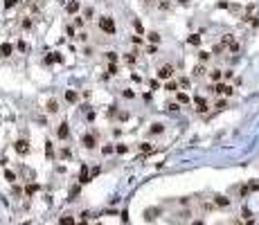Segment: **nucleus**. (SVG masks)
I'll use <instances>...</instances> for the list:
<instances>
[{
    "mask_svg": "<svg viewBox=\"0 0 259 225\" xmlns=\"http://www.w3.org/2000/svg\"><path fill=\"white\" fill-rule=\"evenodd\" d=\"M198 59H200V61H203V63H205V61L210 59V52H198Z\"/></svg>",
    "mask_w": 259,
    "mask_h": 225,
    "instance_id": "31",
    "label": "nucleus"
},
{
    "mask_svg": "<svg viewBox=\"0 0 259 225\" xmlns=\"http://www.w3.org/2000/svg\"><path fill=\"white\" fill-rule=\"evenodd\" d=\"M61 61H63V56H61V54H56V52L50 54V56L45 59V63H61Z\"/></svg>",
    "mask_w": 259,
    "mask_h": 225,
    "instance_id": "11",
    "label": "nucleus"
},
{
    "mask_svg": "<svg viewBox=\"0 0 259 225\" xmlns=\"http://www.w3.org/2000/svg\"><path fill=\"white\" fill-rule=\"evenodd\" d=\"M176 97H178V101H180V104H187V101H189V97L185 95V92H178Z\"/></svg>",
    "mask_w": 259,
    "mask_h": 225,
    "instance_id": "25",
    "label": "nucleus"
},
{
    "mask_svg": "<svg viewBox=\"0 0 259 225\" xmlns=\"http://www.w3.org/2000/svg\"><path fill=\"white\" fill-rule=\"evenodd\" d=\"M149 41L151 43H160V34L158 32H149Z\"/></svg>",
    "mask_w": 259,
    "mask_h": 225,
    "instance_id": "21",
    "label": "nucleus"
},
{
    "mask_svg": "<svg viewBox=\"0 0 259 225\" xmlns=\"http://www.w3.org/2000/svg\"><path fill=\"white\" fill-rule=\"evenodd\" d=\"M171 77H174V68L171 65H162L158 70V79H171Z\"/></svg>",
    "mask_w": 259,
    "mask_h": 225,
    "instance_id": "5",
    "label": "nucleus"
},
{
    "mask_svg": "<svg viewBox=\"0 0 259 225\" xmlns=\"http://www.w3.org/2000/svg\"><path fill=\"white\" fill-rule=\"evenodd\" d=\"M115 151H117V153H126L129 149H126V144H117V146H115Z\"/></svg>",
    "mask_w": 259,
    "mask_h": 225,
    "instance_id": "29",
    "label": "nucleus"
},
{
    "mask_svg": "<svg viewBox=\"0 0 259 225\" xmlns=\"http://www.w3.org/2000/svg\"><path fill=\"white\" fill-rule=\"evenodd\" d=\"M178 2H180V5H187V2H189V0H178Z\"/></svg>",
    "mask_w": 259,
    "mask_h": 225,
    "instance_id": "39",
    "label": "nucleus"
},
{
    "mask_svg": "<svg viewBox=\"0 0 259 225\" xmlns=\"http://www.w3.org/2000/svg\"><path fill=\"white\" fill-rule=\"evenodd\" d=\"M191 74H194V77H203V74H205V68H203V65H196V68L191 70Z\"/></svg>",
    "mask_w": 259,
    "mask_h": 225,
    "instance_id": "16",
    "label": "nucleus"
},
{
    "mask_svg": "<svg viewBox=\"0 0 259 225\" xmlns=\"http://www.w3.org/2000/svg\"><path fill=\"white\" fill-rule=\"evenodd\" d=\"M149 86H151V90H156V88H158V86H160V83H158V79H153V81H151V83H149Z\"/></svg>",
    "mask_w": 259,
    "mask_h": 225,
    "instance_id": "35",
    "label": "nucleus"
},
{
    "mask_svg": "<svg viewBox=\"0 0 259 225\" xmlns=\"http://www.w3.org/2000/svg\"><path fill=\"white\" fill-rule=\"evenodd\" d=\"M70 155H72V151H70L68 146H65V149H61V153H59V158H61V160H65V158H70Z\"/></svg>",
    "mask_w": 259,
    "mask_h": 225,
    "instance_id": "20",
    "label": "nucleus"
},
{
    "mask_svg": "<svg viewBox=\"0 0 259 225\" xmlns=\"http://www.w3.org/2000/svg\"><path fill=\"white\" fill-rule=\"evenodd\" d=\"M108 74H117V65H115V63L108 65Z\"/></svg>",
    "mask_w": 259,
    "mask_h": 225,
    "instance_id": "33",
    "label": "nucleus"
},
{
    "mask_svg": "<svg viewBox=\"0 0 259 225\" xmlns=\"http://www.w3.org/2000/svg\"><path fill=\"white\" fill-rule=\"evenodd\" d=\"M124 59H126V63H133V61H135V54H133V52H129L126 56H124Z\"/></svg>",
    "mask_w": 259,
    "mask_h": 225,
    "instance_id": "32",
    "label": "nucleus"
},
{
    "mask_svg": "<svg viewBox=\"0 0 259 225\" xmlns=\"http://www.w3.org/2000/svg\"><path fill=\"white\" fill-rule=\"evenodd\" d=\"M45 153H47V158L54 155V146H52V142H45Z\"/></svg>",
    "mask_w": 259,
    "mask_h": 225,
    "instance_id": "24",
    "label": "nucleus"
},
{
    "mask_svg": "<svg viewBox=\"0 0 259 225\" xmlns=\"http://www.w3.org/2000/svg\"><path fill=\"white\" fill-rule=\"evenodd\" d=\"M99 30L106 32V34H115V21L111 16H101L99 18Z\"/></svg>",
    "mask_w": 259,
    "mask_h": 225,
    "instance_id": "1",
    "label": "nucleus"
},
{
    "mask_svg": "<svg viewBox=\"0 0 259 225\" xmlns=\"http://www.w3.org/2000/svg\"><path fill=\"white\" fill-rule=\"evenodd\" d=\"M23 27H25V30H30V27H32V21H30V18H25V21H23Z\"/></svg>",
    "mask_w": 259,
    "mask_h": 225,
    "instance_id": "34",
    "label": "nucleus"
},
{
    "mask_svg": "<svg viewBox=\"0 0 259 225\" xmlns=\"http://www.w3.org/2000/svg\"><path fill=\"white\" fill-rule=\"evenodd\" d=\"M5 178H7L9 182H14V180H16V173H14V171H9V169H7V171H5Z\"/></svg>",
    "mask_w": 259,
    "mask_h": 225,
    "instance_id": "26",
    "label": "nucleus"
},
{
    "mask_svg": "<svg viewBox=\"0 0 259 225\" xmlns=\"http://www.w3.org/2000/svg\"><path fill=\"white\" fill-rule=\"evenodd\" d=\"M16 2H18V0H7V2H5V7H7V9H9V7H14V5H16Z\"/></svg>",
    "mask_w": 259,
    "mask_h": 225,
    "instance_id": "36",
    "label": "nucleus"
},
{
    "mask_svg": "<svg viewBox=\"0 0 259 225\" xmlns=\"http://www.w3.org/2000/svg\"><path fill=\"white\" fill-rule=\"evenodd\" d=\"M144 2H153V0H144Z\"/></svg>",
    "mask_w": 259,
    "mask_h": 225,
    "instance_id": "41",
    "label": "nucleus"
},
{
    "mask_svg": "<svg viewBox=\"0 0 259 225\" xmlns=\"http://www.w3.org/2000/svg\"><path fill=\"white\" fill-rule=\"evenodd\" d=\"M81 146L88 149V151H92V149L97 146V137H95L92 133H83V135H81Z\"/></svg>",
    "mask_w": 259,
    "mask_h": 225,
    "instance_id": "2",
    "label": "nucleus"
},
{
    "mask_svg": "<svg viewBox=\"0 0 259 225\" xmlns=\"http://www.w3.org/2000/svg\"><path fill=\"white\" fill-rule=\"evenodd\" d=\"M65 34H68V36H72V34H74V30H72L70 25H65Z\"/></svg>",
    "mask_w": 259,
    "mask_h": 225,
    "instance_id": "37",
    "label": "nucleus"
},
{
    "mask_svg": "<svg viewBox=\"0 0 259 225\" xmlns=\"http://www.w3.org/2000/svg\"><path fill=\"white\" fill-rule=\"evenodd\" d=\"M12 52H14V45L12 43H2V45H0V56H2V59L12 56Z\"/></svg>",
    "mask_w": 259,
    "mask_h": 225,
    "instance_id": "6",
    "label": "nucleus"
},
{
    "mask_svg": "<svg viewBox=\"0 0 259 225\" xmlns=\"http://www.w3.org/2000/svg\"><path fill=\"white\" fill-rule=\"evenodd\" d=\"M56 135H59V140H68V137H70V126H68V122H61V124H59Z\"/></svg>",
    "mask_w": 259,
    "mask_h": 225,
    "instance_id": "4",
    "label": "nucleus"
},
{
    "mask_svg": "<svg viewBox=\"0 0 259 225\" xmlns=\"http://www.w3.org/2000/svg\"><path fill=\"white\" fill-rule=\"evenodd\" d=\"M90 180V173H88V167H81V173H79V182L81 185H86Z\"/></svg>",
    "mask_w": 259,
    "mask_h": 225,
    "instance_id": "8",
    "label": "nucleus"
},
{
    "mask_svg": "<svg viewBox=\"0 0 259 225\" xmlns=\"http://www.w3.org/2000/svg\"><path fill=\"white\" fill-rule=\"evenodd\" d=\"M25 191H27V194L32 196L34 191H38V185H27V187H25Z\"/></svg>",
    "mask_w": 259,
    "mask_h": 225,
    "instance_id": "27",
    "label": "nucleus"
},
{
    "mask_svg": "<svg viewBox=\"0 0 259 225\" xmlns=\"http://www.w3.org/2000/svg\"><path fill=\"white\" fill-rule=\"evenodd\" d=\"M156 214H160V209H147L144 212V218L147 221H153V218H156Z\"/></svg>",
    "mask_w": 259,
    "mask_h": 225,
    "instance_id": "15",
    "label": "nucleus"
},
{
    "mask_svg": "<svg viewBox=\"0 0 259 225\" xmlns=\"http://www.w3.org/2000/svg\"><path fill=\"white\" fill-rule=\"evenodd\" d=\"M194 225H203V223H200V221H196V223H194Z\"/></svg>",
    "mask_w": 259,
    "mask_h": 225,
    "instance_id": "40",
    "label": "nucleus"
},
{
    "mask_svg": "<svg viewBox=\"0 0 259 225\" xmlns=\"http://www.w3.org/2000/svg\"><path fill=\"white\" fill-rule=\"evenodd\" d=\"M59 225H74V218H72V216H61Z\"/></svg>",
    "mask_w": 259,
    "mask_h": 225,
    "instance_id": "18",
    "label": "nucleus"
},
{
    "mask_svg": "<svg viewBox=\"0 0 259 225\" xmlns=\"http://www.w3.org/2000/svg\"><path fill=\"white\" fill-rule=\"evenodd\" d=\"M45 110L50 112V115H54V112H59V104H56V99H50V101H47Z\"/></svg>",
    "mask_w": 259,
    "mask_h": 225,
    "instance_id": "7",
    "label": "nucleus"
},
{
    "mask_svg": "<svg viewBox=\"0 0 259 225\" xmlns=\"http://www.w3.org/2000/svg\"><path fill=\"white\" fill-rule=\"evenodd\" d=\"M162 131H165V126H162L160 122H156V124H151V128H149V133H151V135H160Z\"/></svg>",
    "mask_w": 259,
    "mask_h": 225,
    "instance_id": "9",
    "label": "nucleus"
},
{
    "mask_svg": "<svg viewBox=\"0 0 259 225\" xmlns=\"http://www.w3.org/2000/svg\"><path fill=\"white\" fill-rule=\"evenodd\" d=\"M165 90H169V92H176V90H178V83H176V81H167Z\"/></svg>",
    "mask_w": 259,
    "mask_h": 225,
    "instance_id": "19",
    "label": "nucleus"
},
{
    "mask_svg": "<svg viewBox=\"0 0 259 225\" xmlns=\"http://www.w3.org/2000/svg\"><path fill=\"white\" fill-rule=\"evenodd\" d=\"M221 77H223V72H221V70H212V72H210V79H212V81H219Z\"/></svg>",
    "mask_w": 259,
    "mask_h": 225,
    "instance_id": "17",
    "label": "nucleus"
},
{
    "mask_svg": "<svg viewBox=\"0 0 259 225\" xmlns=\"http://www.w3.org/2000/svg\"><path fill=\"white\" fill-rule=\"evenodd\" d=\"M214 203L219 205V207H228V205H230V200L225 198V196H216V198H214Z\"/></svg>",
    "mask_w": 259,
    "mask_h": 225,
    "instance_id": "14",
    "label": "nucleus"
},
{
    "mask_svg": "<svg viewBox=\"0 0 259 225\" xmlns=\"http://www.w3.org/2000/svg\"><path fill=\"white\" fill-rule=\"evenodd\" d=\"M140 151H142V153H151V151H153V146H151L149 142H144V144H140Z\"/></svg>",
    "mask_w": 259,
    "mask_h": 225,
    "instance_id": "23",
    "label": "nucleus"
},
{
    "mask_svg": "<svg viewBox=\"0 0 259 225\" xmlns=\"http://www.w3.org/2000/svg\"><path fill=\"white\" fill-rule=\"evenodd\" d=\"M77 99H79V95H77L74 90H65V101H70V104H74Z\"/></svg>",
    "mask_w": 259,
    "mask_h": 225,
    "instance_id": "12",
    "label": "nucleus"
},
{
    "mask_svg": "<svg viewBox=\"0 0 259 225\" xmlns=\"http://www.w3.org/2000/svg\"><path fill=\"white\" fill-rule=\"evenodd\" d=\"M187 41H189V45H198V43H200V36H198V34H191Z\"/></svg>",
    "mask_w": 259,
    "mask_h": 225,
    "instance_id": "22",
    "label": "nucleus"
},
{
    "mask_svg": "<svg viewBox=\"0 0 259 225\" xmlns=\"http://www.w3.org/2000/svg\"><path fill=\"white\" fill-rule=\"evenodd\" d=\"M133 27H135V30H138L140 34L144 32V27H142V23H140V21H133Z\"/></svg>",
    "mask_w": 259,
    "mask_h": 225,
    "instance_id": "30",
    "label": "nucleus"
},
{
    "mask_svg": "<svg viewBox=\"0 0 259 225\" xmlns=\"http://www.w3.org/2000/svg\"><path fill=\"white\" fill-rule=\"evenodd\" d=\"M196 110H198V112H205V110H207V104H205V99L196 97Z\"/></svg>",
    "mask_w": 259,
    "mask_h": 225,
    "instance_id": "13",
    "label": "nucleus"
},
{
    "mask_svg": "<svg viewBox=\"0 0 259 225\" xmlns=\"http://www.w3.org/2000/svg\"><path fill=\"white\" fill-rule=\"evenodd\" d=\"M124 97H126V99H133V90H124Z\"/></svg>",
    "mask_w": 259,
    "mask_h": 225,
    "instance_id": "38",
    "label": "nucleus"
},
{
    "mask_svg": "<svg viewBox=\"0 0 259 225\" xmlns=\"http://www.w3.org/2000/svg\"><path fill=\"white\" fill-rule=\"evenodd\" d=\"M65 9H68V14H77L79 11V2H77V0H70V2L65 5Z\"/></svg>",
    "mask_w": 259,
    "mask_h": 225,
    "instance_id": "10",
    "label": "nucleus"
},
{
    "mask_svg": "<svg viewBox=\"0 0 259 225\" xmlns=\"http://www.w3.org/2000/svg\"><path fill=\"white\" fill-rule=\"evenodd\" d=\"M14 149H16V153L27 155V153H30V142H27V140H18V142L14 144Z\"/></svg>",
    "mask_w": 259,
    "mask_h": 225,
    "instance_id": "3",
    "label": "nucleus"
},
{
    "mask_svg": "<svg viewBox=\"0 0 259 225\" xmlns=\"http://www.w3.org/2000/svg\"><path fill=\"white\" fill-rule=\"evenodd\" d=\"M106 59L111 63H115V61H117V52H106Z\"/></svg>",
    "mask_w": 259,
    "mask_h": 225,
    "instance_id": "28",
    "label": "nucleus"
}]
</instances>
